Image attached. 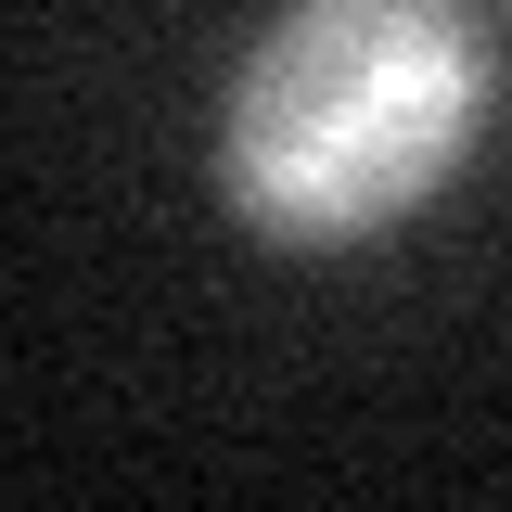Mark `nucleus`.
<instances>
[{
	"label": "nucleus",
	"mask_w": 512,
	"mask_h": 512,
	"mask_svg": "<svg viewBox=\"0 0 512 512\" xmlns=\"http://www.w3.org/2000/svg\"><path fill=\"white\" fill-rule=\"evenodd\" d=\"M487 39L461 0H295L231 77L218 192L269 244H359L474 154Z\"/></svg>",
	"instance_id": "nucleus-1"
}]
</instances>
